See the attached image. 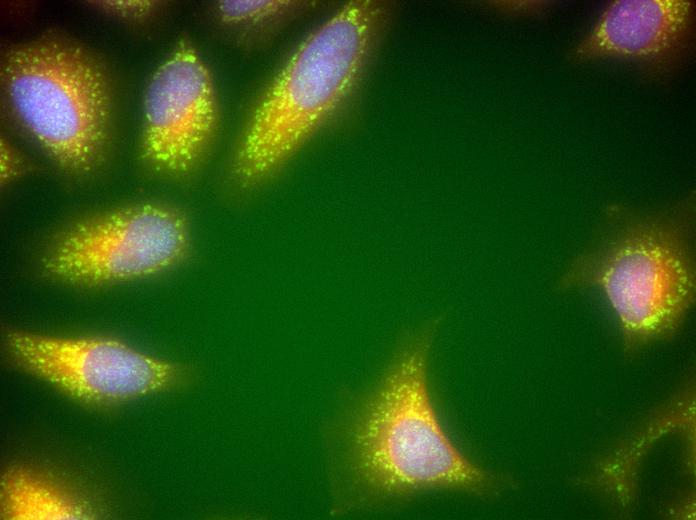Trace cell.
<instances>
[{
	"label": "cell",
	"mask_w": 696,
	"mask_h": 520,
	"mask_svg": "<svg viewBox=\"0 0 696 520\" xmlns=\"http://www.w3.org/2000/svg\"><path fill=\"white\" fill-rule=\"evenodd\" d=\"M437 321L407 334L342 426L343 460L355 503L402 506L455 492L493 498L514 479L486 469L453 440L433 396L429 353Z\"/></svg>",
	"instance_id": "1"
},
{
	"label": "cell",
	"mask_w": 696,
	"mask_h": 520,
	"mask_svg": "<svg viewBox=\"0 0 696 520\" xmlns=\"http://www.w3.org/2000/svg\"><path fill=\"white\" fill-rule=\"evenodd\" d=\"M603 233L559 280L596 289L614 311L625 354L672 338L695 301V198L650 212L612 207Z\"/></svg>",
	"instance_id": "2"
},
{
	"label": "cell",
	"mask_w": 696,
	"mask_h": 520,
	"mask_svg": "<svg viewBox=\"0 0 696 520\" xmlns=\"http://www.w3.org/2000/svg\"><path fill=\"white\" fill-rule=\"evenodd\" d=\"M383 20L379 3L350 1L301 42L242 129L231 163L237 186L249 189L272 176L342 107Z\"/></svg>",
	"instance_id": "3"
},
{
	"label": "cell",
	"mask_w": 696,
	"mask_h": 520,
	"mask_svg": "<svg viewBox=\"0 0 696 520\" xmlns=\"http://www.w3.org/2000/svg\"><path fill=\"white\" fill-rule=\"evenodd\" d=\"M1 86L16 122L62 169L82 174L100 164L111 133L110 89L85 49L51 37L12 47Z\"/></svg>",
	"instance_id": "4"
},
{
	"label": "cell",
	"mask_w": 696,
	"mask_h": 520,
	"mask_svg": "<svg viewBox=\"0 0 696 520\" xmlns=\"http://www.w3.org/2000/svg\"><path fill=\"white\" fill-rule=\"evenodd\" d=\"M190 235L185 215L172 207L139 204L80 221L57 236L40 262L62 282L97 286L139 279L184 260Z\"/></svg>",
	"instance_id": "5"
},
{
	"label": "cell",
	"mask_w": 696,
	"mask_h": 520,
	"mask_svg": "<svg viewBox=\"0 0 696 520\" xmlns=\"http://www.w3.org/2000/svg\"><path fill=\"white\" fill-rule=\"evenodd\" d=\"M4 342L22 369L86 403H121L172 389L186 378L183 366L109 338L12 330Z\"/></svg>",
	"instance_id": "6"
},
{
	"label": "cell",
	"mask_w": 696,
	"mask_h": 520,
	"mask_svg": "<svg viewBox=\"0 0 696 520\" xmlns=\"http://www.w3.org/2000/svg\"><path fill=\"white\" fill-rule=\"evenodd\" d=\"M217 124L212 75L191 43L181 39L146 86L141 157L158 171L186 174L202 159Z\"/></svg>",
	"instance_id": "7"
},
{
	"label": "cell",
	"mask_w": 696,
	"mask_h": 520,
	"mask_svg": "<svg viewBox=\"0 0 696 520\" xmlns=\"http://www.w3.org/2000/svg\"><path fill=\"white\" fill-rule=\"evenodd\" d=\"M694 11L689 0L614 1L570 58L579 63L620 60L652 79L668 76L692 48Z\"/></svg>",
	"instance_id": "8"
},
{
	"label": "cell",
	"mask_w": 696,
	"mask_h": 520,
	"mask_svg": "<svg viewBox=\"0 0 696 520\" xmlns=\"http://www.w3.org/2000/svg\"><path fill=\"white\" fill-rule=\"evenodd\" d=\"M1 515L9 520L91 519L98 512L93 501L73 485L18 465L2 477Z\"/></svg>",
	"instance_id": "9"
},
{
	"label": "cell",
	"mask_w": 696,
	"mask_h": 520,
	"mask_svg": "<svg viewBox=\"0 0 696 520\" xmlns=\"http://www.w3.org/2000/svg\"><path fill=\"white\" fill-rule=\"evenodd\" d=\"M297 6L298 2L296 1L224 0L217 2L216 11L224 24L255 27L281 18Z\"/></svg>",
	"instance_id": "10"
},
{
	"label": "cell",
	"mask_w": 696,
	"mask_h": 520,
	"mask_svg": "<svg viewBox=\"0 0 696 520\" xmlns=\"http://www.w3.org/2000/svg\"><path fill=\"white\" fill-rule=\"evenodd\" d=\"M95 3L109 13L131 18L148 14L154 6L152 1H97Z\"/></svg>",
	"instance_id": "11"
}]
</instances>
